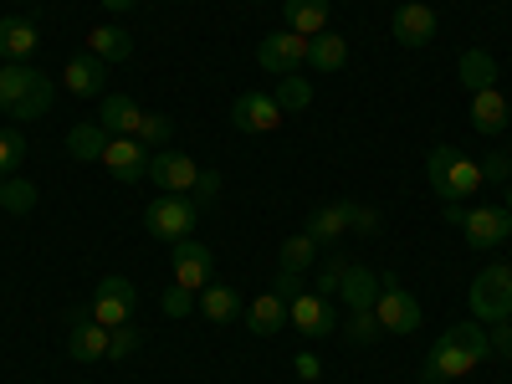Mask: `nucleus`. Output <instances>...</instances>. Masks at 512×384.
<instances>
[{
  "mask_svg": "<svg viewBox=\"0 0 512 384\" xmlns=\"http://www.w3.org/2000/svg\"><path fill=\"white\" fill-rule=\"evenodd\" d=\"M344 272H349L344 256H333V262H323V272H318V297H338V287H344Z\"/></svg>",
  "mask_w": 512,
  "mask_h": 384,
  "instance_id": "nucleus-37",
  "label": "nucleus"
},
{
  "mask_svg": "<svg viewBox=\"0 0 512 384\" xmlns=\"http://www.w3.org/2000/svg\"><path fill=\"white\" fill-rule=\"evenodd\" d=\"M195 200V210H210V205H216L221 200V175H216V169H200V180H195V190H190Z\"/></svg>",
  "mask_w": 512,
  "mask_h": 384,
  "instance_id": "nucleus-36",
  "label": "nucleus"
},
{
  "mask_svg": "<svg viewBox=\"0 0 512 384\" xmlns=\"http://www.w3.org/2000/svg\"><path fill=\"white\" fill-rule=\"evenodd\" d=\"M277 108L282 113H303L308 103H313V82L308 77H297V72H287V77H277Z\"/></svg>",
  "mask_w": 512,
  "mask_h": 384,
  "instance_id": "nucleus-32",
  "label": "nucleus"
},
{
  "mask_svg": "<svg viewBox=\"0 0 512 384\" xmlns=\"http://www.w3.org/2000/svg\"><path fill=\"white\" fill-rule=\"evenodd\" d=\"M21 159H26V139L16 134V128H11V134H0V180H6V175H16V169H21Z\"/></svg>",
  "mask_w": 512,
  "mask_h": 384,
  "instance_id": "nucleus-35",
  "label": "nucleus"
},
{
  "mask_svg": "<svg viewBox=\"0 0 512 384\" xmlns=\"http://www.w3.org/2000/svg\"><path fill=\"white\" fill-rule=\"evenodd\" d=\"M374 333H379V313H374V308H354V313H349V338L369 344Z\"/></svg>",
  "mask_w": 512,
  "mask_h": 384,
  "instance_id": "nucleus-39",
  "label": "nucleus"
},
{
  "mask_svg": "<svg viewBox=\"0 0 512 384\" xmlns=\"http://www.w3.org/2000/svg\"><path fill=\"white\" fill-rule=\"evenodd\" d=\"M297 379H323V364H318V354H297Z\"/></svg>",
  "mask_w": 512,
  "mask_h": 384,
  "instance_id": "nucleus-43",
  "label": "nucleus"
},
{
  "mask_svg": "<svg viewBox=\"0 0 512 384\" xmlns=\"http://www.w3.org/2000/svg\"><path fill=\"white\" fill-rule=\"evenodd\" d=\"M507 154H512V144H507Z\"/></svg>",
  "mask_w": 512,
  "mask_h": 384,
  "instance_id": "nucleus-48",
  "label": "nucleus"
},
{
  "mask_svg": "<svg viewBox=\"0 0 512 384\" xmlns=\"http://www.w3.org/2000/svg\"><path fill=\"white\" fill-rule=\"evenodd\" d=\"M159 308H164L169 318H185V313L195 308V292H190V287H164V297H159Z\"/></svg>",
  "mask_w": 512,
  "mask_h": 384,
  "instance_id": "nucleus-38",
  "label": "nucleus"
},
{
  "mask_svg": "<svg viewBox=\"0 0 512 384\" xmlns=\"http://www.w3.org/2000/svg\"><path fill=\"white\" fill-rule=\"evenodd\" d=\"M134 308H139V287L128 277H103L98 292H93V318L103 328H118V323H134Z\"/></svg>",
  "mask_w": 512,
  "mask_h": 384,
  "instance_id": "nucleus-6",
  "label": "nucleus"
},
{
  "mask_svg": "<svg viewBox=\"0 0 512 384\" xmlns=\"http://www.w3.org/2000/svg\"><path fill=\"white\" fill-rule=\"evenodd\" d=\"M98 123L108 128L113 139H134L139 123H144V108H139L134 98H123V93H108V98L98 103Z\"/></svg>",
  "mask_w": 512,
  "mask_h": 384,
  "instance_id": "nucleus-18",
  "label": "nucleus"
},
{
  "mask_svg": "<svg viewBox=\"0 0 512 384\" xmlns=\"http://www.w3.org/2000/svg\"><path fill=\"white\" fill-rule=\"evenodd\" d=\"M195 221H200V210L185 200V195H154L149 205H144V231L149 236H159V241H185L190 231H195Z\"/></svg>",
  "mask_w": 512,
  "mask_h": 384,
  "instance_id": "nucleus-4",
  "label": "nucleus"
},
{
  "mask_svg": "<svg viewBox=\"0 0 512 384\" xmlns=\"http://www.w3.org/2000/svg\"><path fill=\"white\" fill-rule=\"evenodd\" d=\"M88 52L93 57H103L108 67H118V62H128V57H134V31H123V26H93L88 31Z\"/></svg>",
  "mask_w": 512,
  "mask_h": 384,
  "instance_id": "nucleus-21",
  "label": "nucleus"
},
{
  "mask_svg": "<svg viewBox=\"0 0 512 384\" xmlns=\"http://www.w3.org/2000/svg\"><path fill=\"white\" fill-rule=\"evenodd\" d=\"M0 113H11L16 123L52 113V77L31 62H6L0 67Z\"/></svg>",
  "mask_w": 512,
  "mask_h": 384,
  "instance_id": "nucleus-1",
  "label": "nucleus"
},
{
  "mask_svg": "<svg viewBox=\"0 0 512 384\" xmlns=\"http://www.w3.org/2000/svg\"><path fill=\"white\" fill-rule=\"evenodd\" d=\"M487 338H492V354H502V359L512 364V318H507V323H492Z\"/></svg>",
  "mask_w": 512,
  "mask_h": 384,
  "instance_id": "nucleus-41",
  "label": "nucleus"
},
{
  "mask_svg": "<svg viewBox=\"0 0 512 384\" xmlns=\"http://www.w3.org/2000/svg\"><path fill=\"white\" fill-rule=\"evenodd\" d=\"M313 256H318V241L308 231L303 236H287L282 241V256H277V272H297V277H303L313 267Z\"/></svg>",
  "mask_w": 512,
  "mask_h": 384,
  "instance_id": "nucleus-30",
  "label": "nucleus"
},
{
  "mask_svg": "<svg viewBox=\"0 0 512 384\" xmlns=\"http://www.w3.org/2000/svg\"><path fill=\"white\" fill-rule=\"evenodd\" d=\"M502 210H507V216H512V180H507V205H502Z\"/></svg>",
  "mask_w": 512,
  "mask_h": 384,
  "instance_id": "nucleus-47",
  "label": "nucleus"
},
{
  "mask_svg": "<svg viewBox=\"0 0 512 384\" xmlns=\"http://www.w3.org/2000/svg\"><path fill=\"white\" fill-rule=\"evenodd\" d=\"M287 323H297V333H308V338H328V333L338 328V318H333V297L297 292L292 303H287Z\"/></svg>",
  "mask_w": 512,
  "mask_h": 384,
  "instance_id": "nucleus-13",
  "label": "nucleus"
},
{
  "mask_svg": "<svg viewBox=\"0 0 512 384\" xmlns=\"http://www.w3.org/2000/svg\"><path fill=\"white\" fill-rule=\"evenodd\" d=\"M210 277H216V256H210V246L195 241V236L175 241V287L200 292V287H210Z\"/></svg>",
  "mask_w": 512,
  "mask_h": 384,
  "instance_id": "nucleus-11",
  "label": "nucleus"
},
{
  "mask_svg": "<svg viewBox=\"0 0 512 384\" xmlns=\"http://www.w3.org/2000/svg\"><path fill=\"white\" fill-rule=\"evenodd\" d=\"M67 354L77 364H93V359H108V328L93 318V313H72V333H67Z\"/></svg>",
  "mask_w": 512,
  "mask_h": 384,
  "instance_id": "nucleus-16",
  "label": "nucleus"
},
{
  "mask_svg": "<svg viewBox=\"0 0 512 384\" xmlns=\"http://www.w3.org/2000/svg\"><path fill=\"white\" fill-rule=\"evenodd\" d=\"M338 297L349 303V313H354V308H374V303H379V272H369V267H354V262H349Z\"/></svg>",
  "mask_w": 512,
  "mask_h": 384,
  "instance_id": "nucleus-27",
  "label": "nucleus"
},
{
  "mask_svg": "<svg viewBox=\"0 0 512 384\" xmlns=\"http://www.w3.org/2000/svg\"><path fill=\"white\" fill-rule=\"evenodd\" d=\"M282 108H277V98L272 93H241L236 103H231V123L241 128V134H272V128H282Z\"/></svg>",
  "mask_w": 512,
  "mask_h": 384,
  "instance_id": "nucleus-12",
  "label": "nucleus"
},
{
  "mask_svg": "<svg viewBox=\"0 0 512 384\" xmlns=\"http://www.w3.org/2000/svg\"><path fill=\"white\" fill-rule=\"evenodd\" d=\"M446 221H451V226H461V221H466V210H461V200H446Z\"/></svg>",
  "mask_w": 512,
  "mask_h": 384,
  "instance_id": "nucleus-45",
  "label": "nucleus"
},
{
  "mask_svg": "<svg viewBox=\"0 0 512 384\" xmlns=\"http://www.w3.org/2000/svg\"><path fill=\"white\" fill-rule=\"evenodd\" d=\"M456 77H461V88H466V93H487V88H497V62H492V52H482V47L461 52Z\"/></svg>",
  "mask_w": 512,
  "mask_h": 384,
  "instance_id": "nucleus-25",
  "label": "nucleus"
},
{
  "mask_svg": "<svg viewBox=\"0 0 512 384\" xmlns=\"http://www.w3.org/2000/svg\"><path fill=\"white\" fill-rule=\"evenodd\" d=\"M200 313L210 318V323H231V318H241V297H236V287H200Z\"/></svg>",
  "mask_w": 512,
  "mask_h": 384,
  "instance_id": "nucleus-29",
  "label": "nucleus"
},
{
  "mask_svg": "<svg viewBox=\"0 0 512 384\" xmlns=\"http://www.w3.org/2000/svg\"><path fill=\"white\" fill-rule=\"evenodd\" d=\"M103 82H108V62H103V57H93V52H82V57H72V62L62 67V88H67V93H77V98L103 93Z\"/></svg>",
  "mask_w": 512,
  "mask_h": 384,
  "instance_id": "nucleus-17",
  "label": "nucleus"
},
{
  "mask_svg": "<svg viewBox=\"0 0 512 384\" xmlns=\"http://www.w3.org/2000/svg\"><path fill=\"white\" fill-rule=\"evenodd\" d=\"M149 180L159 185V195H190L195 180H200V164L190 154H180V149H154Z\"/></svg>",
  "mask_w": 512,
  "mask_h": 384,
  "instance_id": "nucleus-7",
  "label": "nucleus"
},
{
  "mask_svg": "<svg viewBox=\"0 0 512 384\" xmlns=\"http://www.w3.org/2000/svg\"><path fill=\"white\" fill-rule=\"evenodd\" d=\"M507 98H502V88H487V93H472V128L477 134H487V139H497L502 128H507Z\"/></svg>",
  "mask_w": 512,
  "mask_h": 384,
  "instance_id": "nucleus-23",
  "label": "nucleus"
},
{
  "mask_svg": "<svg viewBox=\"0 0 512 384\" xmlns=\"http://www.w3.org/2000/svg\"><path fill=\"white\" fill-rule=\"evenodd\" d=\"M98 6H103V11H128L134 0H98Z\"/></svg>",
  "mask_w": 512,
  "mask_h": 384,
  "instance_id": "nucleus-46",
  "label": "nucleus"
},
{
  "mask_svg": "<svg viewBox=\"0 0 512 384\" xmlns=\"http://www.w3.org/2000/svg\"><path fill=\"white\" fill-rule=\"evenodd\" d=\"M241 323H246L256 338H272V333H282V328H287V303H282L277 292H262L251 308H241Z\"/></svg>",
  "mask_w": 512,
  "mask_h": 384,
  "instance_id": "nucleus-20",
  "label": "nucleus"
},
{
  "mask_svg": "<svg viewBox=\"0 0 512 384\" xmlns=\"http://www.w3.org/2000/svg\"><path fill=\"white\" fill-rule=\"evenodd\" d=\"M108 128L98 123V118H88V123H72L67 128V154L77 159V164H93V159H103V149H108Z\"/></svg>",
  "mask_w": 512,
  "mask_h": 384,
  "instance_id": "nucleus-22",
  "label": "nucleus"
},
{
  "mask_svg": "<svg viewBox=\"0 0 512 384\" xmlns=\"http://www.w3.org/2000/svg\"><path fill=\"white\" fill-rule=\"evenodd\" d=\"M461 231H466V246L472 251H492V246H502L512 236V216L502 205H477V210H466Z\"/></svg>",
  "mask_w": 512,
  "mask_h": 384,
  "instance_id": "nucleus-10",
  "label": "nucleus"
},
{
  "mask_svg": "<svg viewBox=\"0 0 512 384\" xmlns=\"http://www.w3.org/2000/svg\"><path fill=\"white\" fill-rule=\"evenodd\" d=\"M272 292L282 297V303H292V297L303 292V287H297V272H277V287H272Z\"/></svg>",
  "mask_w": 512,
  "mask_h": 384,
  "instance_id": "nucleus-44",
  "label": "nucleus"
},
{
  "mask_svg": "<svg viewBox=\"0 0 512 384\" xmlns=\"http://www.w3.org/2000/svg\"><path fill=\"white\" fill-rule=\"evenodd\" d=\"M477 169H482V185H487V180H492V185H507V180H512V154H487Z\"/></svg>",
  "mask_w": 512,
  "mask_h": 384,
  "instance_id": "nucleus-40",
  "label": "nucleus"
},
{
  "mask_svg": "<svg viewBox=\"0 0 512 384\" xmlns=\"http://www.w3.org/2000/svg\"><path fill=\"white\" fill-rule=\"evenodd\" d=\"M256 62H262V72L287 77V72H297V67L308 62V36H297V31H272V36H262V41H256Z\"/></svg>",
  "mask_w": 512,
  "mask_h": 384,
  "instance_id": "nucleus-8",
  "label": "nucleus"
},
{
  "mask_svg": "<svg viewBox=\"0 0 512 384\" xmlns=\"http://www.w3.org/2000/svg\"><path fill=\"white\" fill-rule=\"evenodd\" d=\"M349 231H379V210H369V205H349Z\"/></svg>",
  "mask_w": 512,
  "mask_h": 384,
  "instance_id": "nucleus-42",
  "label": "nucleus"
},
{
  "mask_svg": "<svg viewBox=\"0 0 512 384\" xmlns=\"http://www.w3.org/2000/svg\"><path fill=\"white\" fill-rule=\"evenodd\" d=\"M149 149L139 144V139H108V149H103V169L118 180V185H139V180H149Z\"/></svg>",
  "mask_w": 512,
  "mask_h": 384,
  "instance_id": "nucleus-9",
  "label": "nucleus"
},
{
  "mask_svg": "<svg viewBox=\"0 0 512 384\" xmlns=\"http://www.w3.org/2000/svg\"><path fill=\"white\" fill-rule=\"evenodd\" d=\"M36 41H41V31L31 16H0V57L6 62H26L36 52Z\"/></svg>",
  "mask_w": 512,
  "mask_h": 384,
  "instance_id": "nucleus-19",
  "label": "nucleus"
},
{
  "mask_svg": "<svg viewBox=\"0 0 512 384\" xmlns=\"http://www.w3.org/2000/svg\"><path fill=\"white\" fill-rule=\"evenodd\" d=\"M472 369H477V359L441 333L436 349L425 354V364H420V379H425V384H446V379H461V374H472Z\"/></svg>",
  "mask_w": 512,
  "mask_h": 384,
  "instance_id": "nucleus-14",
  "label": "nucleus"
},
{
  "mask_svg": "<svg viewBox=\"0 0 512 384\" xmlns=\"http://www.w3.org/2000/svg\"><path fill=\"white\" fill-rule=\"evenodd\" d=\"M466 303H472V318L477 323H507L512 318V267L497 262L487 272L472 277V292H466Z\"/></svg>",
  "mask_w": 512,
  "mask_h": 384,
  "instance_id": "nucleus-3",
  "label": "nucleus"
},
{
  "mask_svg": "<svg viewBox=\"0 0 512 384\" xmlns=\"http://www.w3.org/2000/svg\"><path fill=\"white\" fill-rule=\"evenodd\" d=\"M390 31L400 47H431L436 41V11L420 6V0H405V6L390 16Z\"/></svg>",
  "mask_w": 512,
  "mask_h": 384,
  "instance_id": "nucleus-15",
  "label": "nucleus"
},
{
  "mask_svg": "<svg viewBox=\"0 0 512 384\" xmlns=\"http://www.w3.org/2000/svg\"><path fill=\"white\" fill-rule=\"evenodd\" d=\"M0 210H11V216H31V210H36V185L21 180V175H6V180H0Z\"/></svg>",
  "mask_w": 512,
  "mask_h": 384,
  "instance_id": "nucleus-31",
  "label": "nucleus"
},
{
  "mask_svg": "<svg viewBox=\"0 0 512 384\" xmlns=\"http://www.w3.org/2000/svg\"><path fill=\"white\" fill-rule=\"evenodd\" d=\"M318 246H333L338 236H349V200H338V205H318L313 216H308V226H303Z\"/></svg>",
  "mask_w": 512,
  "mask_h": 384,
  "instance_id": "nucleus-26",
  "label": "nucleus"
},
{
  "mask_svg": "<svg viewBox=\"0 0 512 384\" xmlns=\"http://www.w3.org/2000/svg\"><path fill=\"white\" fill-rule=\"evenodd\" d=\"M149 154L154 149H169V139H175V123H169L164 113H144V123H139V134H134Z\"/></svg>",
  "mask_w": 512,
  "mask_h": 384,
  "instance_id": "nucleus-33",
  "label": "nucleus"
},
{
  "mask_svg": "<svg viewBox=\"0 0 512 384\" xmlns=\"http://www.w3.org/2000/svg\"><path fill=\"white\" fill-rule=\"evenodd\" d=\"M139 344H144V333H139L134 323L108 328V359H128V354H139Z\"/></svg>",
  "mask_w": 512,
  "mask_h": 384,
  "instance_id": "nucleus-34",
  "label": "nucleus"
},
{
  "mask_svg": "<svg viewBox=\"0 0 512 384\" xmlns=\"http://www.w3.org/2000/svg\"><path fill=\"white\" fill-rule=\"evenodd\" d=\"M374 313H379L384 333H415L420 328V303H415V292L400 287L395 272H379V303H374Z\"/></svg>",
  "mask_w": 512,
  "mask_h": 384,
  "instance_id": "nucleus-5",
  "label": "nucleus"
},
{
  "mask_svg": "<svg viewBox=\"0 0 512 384\" xmlns=\"http://www.w3.org/2000/svg\"><path fill=\"white\" fill-rule=\"evenodd\" d=\"M425 180H431V190H436L441 200H466V195H477V190H482V169L466 159L461 149L436 144L431 159H425Z\"/></svg>",
  "mask_w": 512,
  "mask_h": 384,
  "instance_id": "nucleus-2",
  "label": "nucleus"
},
{
  "mask_svg": "<svg viewBox=\"0 0 512 384\" xmlns=\"http://www.w3.org/2000/svg\"><path fill=\"white\" fill-rule=\"evenodd\" d=\"M308 62L318 67V72H338L349 62V41L338 36V31H318L313 41H308Z\"/></svg>",
  "mask_w": 512,
  "mask_h": 384,
  "instance_id": "nucleus-28",
  "label": "nucleus"
},
{
  "mask_svg": "<svg viewBox=\"0 0 512 384\" xmlns=\"http://www.w3.org/2000/svg\"><path fill=\"white\" fill-rule=\"evenodd\" d=\"M282 16H287V31L313 41L318 31H328V0H282Z\"/></svg>",
  "mask_w": 512,
  "mask_h": 384,
  "instance_id": "nucleus-24",
  "label": "nucleus"
}]
</instances>
